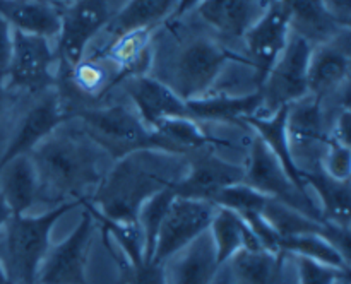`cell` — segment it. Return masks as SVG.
Returning a JSON list of instances; mask_svg holds the SVG:
<instances>
[{
  "instance_id": "12",
  "label": "cell",
  "mask_w": 351,
  "mask_h": 284,
  "mask_svg": "<svg viewBox=\"0 0 351 284\" xmlns=\"http://www.w3.org/2000/svg\"><path fill=\"white\" fill-rule=\"evenodd\" d=\"M243 175L242 164L213 153L195 154L185 161V171L175 183L173 194L213 204L219 192L243 181Z\"/></svg>"
},
{
  "instance_id": "20",
  "label": "cell",
  "mask_w": 351,
  "mask_h": 284,
  "mask_svg": "<svg viewBox=\"0 0 351 284\" xmlns=\"http://www.w3.org/2000/svg\"><path fill=\"white\" fill-rule=\"evenodd\" d=\"M263 0H202L195 12L216 33L226 38H243L264 12Z\"/></svg>"
},
{
  "instance_id": "10",
  "label": "cell",
  "mask_w": 351,
  "mask_h": 284,
  "mask_svg": "<svg viewBox=\"0 0 351 284\" xmlns=\"http://www.w3.org/2000/svg\"><path fill=\"white\" fill-rule=\"evenodd\" d=\"M290 34V17L280 0H271L256 23L243 34L249 55L247 62L249 67L254 68L257 88L285 51Z\"/></svg>"
},
{
  "instance_id": "25",
  "label": "cell",
  "mask_w": 351,
  "mask_h": 284,
  "mask_svg": "<svg viewBox=\"0 0 351 284\" xmlns=\"http://www.w3.org/2000/svg\"><path fill=\"white\" fill-rule=\"evenodd\" d=\"M0 195L14 216L27 214L40 201V181L29 156H17L0 166Z\"/></svg>"
},
{
  "instance_id": "44",
  "label": "cell",
  "mask_w": 351,
  "mask_h": 284,
  "mask_svg": "<svg viewBox=\"0 0 351 284\" xmlns=\"http://www.w3.org/2000/svg\"><path fill=\"white\" fill-rule=\"evenodd\" d=\"M0 284H10V281H9V276H7V272H5V267H3L2 260H0Z\"/></svg>"
},
{
  "instance_id": "19",
  "label": "cell",
  "mask_w": 351,
  "mask_h": 284,
  "mask_svg": "<svg viewBox=\"0 0 351 284\" xmlns=\"http://www.w3.org/2000/svg\"><path fill=\"white\" fill-rule=\"evenodd\" d=\"M336 40L312 47L308 60V94L321 101L326 94L336 92L348 82V47H341Z\"/></svg>"
},
{
  "instance_id": "3",
  "label": "cell",
  "mask_w": 351,
  "mask_h": 284,
  "mask_svg": "<svg viewBox=\"0 0 351 284\" xmlns=\"http://www.w3.org/2000/svg\"><path fill=\"white\" fill-rule=\"evenodd\" d=\"M84 202L53 205L41 214L12 216L0 238L2 260L10 284H36L38 272L51 246V231L62 216Z\"/></svg>"
},
{
  "instance_id": "27",
  "label": "cell",
  "mask_w": 351,
  "mask_h": 284,
  "mask_svg": "<svg viewBox=\"0 0 351 284\" xmlns=\"http://www.w3.org/2000/svg\"><path fill=\"white\" fill-rule=\"evenodd\" d=\"M285 257L267 250H242L225 266L237 284H288Z\"/></svg>"
},
{
  "instance_id": "15",
  "label": "cell",
  "mask_w": 351,
  "mask_h": 284,
  "mask_svg": "<svg viewBox=\"0 0 351 284\" xmlns=\"http://www.w3.org/2000/svg\"><path fill=\"white\" fill-rule=\"evenodd\" d=\"M287 132L298 168L302 170L305 159L317 161L319 166L321 154L328 142V129L321 99L307 94L288 105Z\"/></svg>"
},
{
  "instance_id": "41",
  "label": "cell",
  "mask_w": 351,
  "mask_h": 284,
  "mask_svg": "<svg viewBox=\"0 0 351 284\" xmlns=\"http://www.w3.org/2000/svg\"><path fill=\"white\" fill-rule=\"evenodd\" d=\"M12 211H10V207L7 205V202L3 201V197L0 195V238H2L3 231H5L7 224H9L10 218H12Z\"/></svg>"
},
{
  "instance_id": "8",
  "label": "cell",
  "mask_w": 351,
  "mask_h": 284,
  "mask_svg": "<svg viewBox=\"0 0 351 284\" xmlns=\"http://www.w3.org/2000/svg\"><path fill=\"white\" fill-rule=\"evenodd\" d=\"M215 211L216 205L211 202L175 195L158 231L151 262H167L170 257L204 235L209 229Z\"/></svg>"
},
{
  "instance_id": "6",
  "label": "cell",
  "mask_w": 351,
  "mask_h": 284,
  "mask_svg": "<svg viewBox=\"0 0 351 284\" xmlns=\"http://www.w3.org/2000/svg\"><path fill=\"white\" fill-rule=\"evenodd\" d=\"M243 171H245L243 181L266 197L281 202L285 205H290V207L304 212L315 221H324L311 194L300 190L291 181L283 166L278 163L276 157L269 153V149L264 146V142L257 135H252V139H250Z\"/></svg>"
},
{
  "instance_id": "9",
  "label": "cell",
  "mask_w": 351,
  "mask_h": 284,
  "mask_svg": "<svg viewBox=\"0 0 351 284\" xmlns=\"http://www.w3.org/2000/svg\"><path fill=\"white\" fill-rule=\"evenodd\" d=\"M95 219L88 211L81 221L58 243H51L38 272L36 284H86L89 250H91Z\"/></svg>"
},
{
  "instance_id": "43",
  "label": "cell",
  "mask_w": 351,
  "mask_h": 284,
  "mask_svg": "<svg viewBox=\"0 0 351 284\" xmlns=\"http://www.w3.org/2000/svg\"><path fill=\"white\" fill-rule=\"evenodd\" d=\"M51 2L55 3V5L58 7V9H65V7H69V5H72V3H75V2H79V0H51Z\"/></svg>"
},
{
  "instance_id": "23",
  "label": "cell",
  "mask_w": 351,
  "mask_h": 284,
  "mask_svg": "<svg viewBox=\"0 0 351 284\" xmlns=\"http://www.w3.org/2000/svg\"><path fill=\"white\" fill-rule=\"evenodd\" d=\"M62 10L51 0H0V17L14 31L57 38Z\"/></svg>"
},
{
  "instance_id": "28",
  "label": "cell",
  "mask_w": 351,
  "mask_h": 284,
  "mask_svg": "<svg viewBox=\"0 0 351 284\" xmlns=\"http://www.w3.org/2000/svg\"><path fill=\"white\" fill-rule=\"evenodd\" d=\"M178 0H127L122 9L110 16L106 33L112 38L136 29H151L175 14Z\"/></svg>"
},
{
  "instance_id": "38",
  "label": "cell",
  "mask_w": 351,
  "mask_h": 284,
  "mask_svg": "<svg viewBox=\"0 0 351 284\" xmlns=\"http://www.w3.org/2000/svg\"><path fill=\"white\" fill-rule=\"evenodd\" d=\"M14 29L3 17H0V82L5 79L9 68L10 55H12Z\"/></svg>"
},
{
  "instance_id": "16",
  "label": "cell",
  "mask_w": 351,
  "mask_h": 284,
  "mask_svg": "<svg viewBox=\"0 0 351 284\" xmlns=\"http://www.w3.org/2000/svg\"><path fill=\"white\" fill-rule=\"evenodd\" d=\"M125 89L134 105V112L149 129H156L161 122L170 118L189 116L187 103L167 82L149 75H136L125 79Z\"/></svg>"
},
{
  "instance_id": "22",
  "label": "cell",
  "mask_w": 351,
  "mask_h": 284,
  "mask_svg": "<svg viewBox=\"0 0 351 284\" xmlns=\"http://www.w3.org/2000/svg\"><path fill=\"white\" fill-rule=\"evenodd\" d=\"M187 109L191 118L201 122H242L256 113H263V94L259 89L245 94H206L189 99Z\"/></svg>"
},
{
  "instance_id": "1",
  "label": "cell",
  "mask_w": 351,
  "mask_h": 284,
  "mask_svg": "<svg viewBox=\"0 0 351 284\" xmlns=\"http://www.w3.org/2000/svg\"><path fill=\"white\" fill-rule=\"evenodd\" d=\"M27 156L40 181V201L55 205L89 201V192L95 194L105 177L101 164L106 153L71 118Z\"/></svg>"
},
{
  "instance_id": "24",
  "label": "cell",
  "mask_w": 351,
  "mask_h": 284,
  "mask_svg": "<svg viewBox=\"0 0 351 284\" xmlns=\"http://www.w3.org/2000/svg\"><path fill=\"white\" fill-rule=\"evenodd\" d=\"M208 233L211 236L219 267L230 262L242 250H264L245 219L226 207L216 205Z\"/></svg>"
},
{
  "instance_id": "29",
  "label": "cell",
  "mask_w": 351,
  "mask_h": 284,
  "mask_svg": "<svg viewBox=\"0 0 351 284\" xmlns=\"http://www.w3.org/2000/svg\"><path fill=\"white\" fill-rule=\"evenodd\" d=\"M305 187L317 195V207L322 219L332 224L350 228V180L341 181L328 177L324 171L314 170L304 173Z\"/></svg>"
},
{
  "instance_id": "26",
  "label": "cell",
  "mask_w": 351,
  "mask_h": 284,
  "mask_svg": "<svg viewBox=\"0 0 351 284\" xmlns=\"http://www.w3.org/2000/svg\"><path fill=\"white\" fill-rule=\"evenodd\" d=\"M290 17V27L295 34L311 44L336 40L343 29L326 10L321 0H280Z\"/></svg>"
},
{
  "instance_id": "47",
  "label": "cell",
  "mask_w": 351,
  "mask_h": 284,
  "mask_svg": "<svg viewBox=\"0 0 351 284\" xmlns=\"http://www.w3.org/2000/svg\"><path fill=\"white\" fill-rule=\"evenodd\" d=\"M228 281H230V284H237V283H235V281H233V279H232V277H230V276H228Z\"/></svg>"
},
{
  "instance_id": "21",
  "label": "cell",
  "mask_w": 351,
  "mask_h": 284,
  "mask_svg": "<svg viewBox=\"0 0 351 284\" xmlns=\"http://www.w3.org/2000/svg\"><path fill=\"white\" fill-rule=\"evenodd\" d=\"M149 38L151 29L129 31V33L112 38L95 57L101 58L105 64L117 68L115 84L120 79L146 75L151 62Z\"/></svg>"
},
{
  "instance_id": "17",
  "label": "cell",
  "mask_w": 351,
  "mask_h": 284,
  "mask_svg": "<svg viewBox=\"0 0 351 284\" xmlns=\"http://www.w3.org/2000/svg\"><path fill=\"white\" fill-rule=\"evenodd\" d=\"M219 269L208 231L163 262L167 284H215Z\"/></svg>"
},
{
  "instance_id": "30",
  "label": "cell",
  "mask_w": 351,
  "mask_h": 284,
  "mask_svg": "<svg viewBox=\"0 0 351 284\" xmlns=\"http://www.w3.org/2000/svg\"><path fill=\"white\" fill-rule=\"evenodd\" d=\"M278 250H280V253H285L288 257H302V259L314 260V262L350 272L348 257L343 255L321 233L285 236L278 242Z\"/></svg>"
},
{
  "instance_id": "4",
  "label": "cell",
  "mask_w": 351,
  "mask_h": 284,
  "mask_svg": "<svg viewBox=\"0 0 351 284\" xmlns=\"http://www.w3.org/2000/svg\"><path fill=\"white\" fill-rule=\"evenodd\" d=\"M74 118L82 127L86 135L115 159L147 149L178 154L160 132L149 129L139 115L127 106L86 108L75 112Z\"/></svg>"
},
{
  "instance_id": "32",
  "label": "cell",
  "mask_w": 351,
  "mask_h": 284,
  "mask_svg": "<svg viewBox=\"0 0 351 284\" xmlns=\"http://www.w3.org/2000/svg\"><path fill=\"white\" fill-rule=\"evenodd\" d=\"M173 198L175 194L171 188L161 190L158 192V194H154L153 197L147 198V201L141 205L139 212H137V226H139L141 235H143L144 255H146V260H151L158 231H160L161 222H163L165 214H167L168 207H170Z\"/></svg>"
},
{
  "instance_id": "45",
  "label": "cell",
  "mask_w": 351,
  "mask_h": 284,
  "mask_svg": "<svg viewBox=\"0 0 351 284\" xmlns=\"http://www.w3.org/2000/svg\"><path fill=\"white\" fill-rule=\"evenodd\" d=\"M3 106H5V94H3L2 82H0V116H2L3 113Z\"/></svg>"
},
{
  "instance_id": "2",
  "label": "cell",
  "mask_w": 351,
  "mask_h": 284,
  "mask_svg": "<svg viewBox=\"0 0 351 284\" xmlns=\"http://www.w3.org/2000/svg\"><path fill=\"white\" fill-rule=\"evenodd\" d=\"M182 154L137 151L115 161L93 194V205L108 219L137 224L141 205L161 190L171 188L185 171Z\"/></svg>"
},
{
  "instance_id": "33",
  "label": "cell",
  "mask_w": 351,
  "mask_h": 284,
  "mask_svg": "<svg viewBox=\"0 0 351 284\" xmlns=\"http://www.w3.org/2000/svg\"><path fill=\"white\" fill-rule=\"evenodd\" d=\"M267 201H269V197L261 194L259 190L250 187L245 181H240V183L232 185V187L219 192L215 201H213V204L218 205V207L230 209V211L237 212L240 216H249L263 212Z\"/></svg>"
},
{
  "instance_id": "7",
  "label": "cell",
  "mask_w": 351,
  "mask_h": 284,
  "mask_svg": "<svg viewBox=\"0 0 351 284\" xmlns=\"http://www.w3.org/2000/svg\"><path fill=\"white\" fill-rule=\"evenodd\" d=\"M312 47L314 44L291 31L285 51L257 88L263 94V106H267V113L308 94V60Z\"/></svg>"
},
{
  "instance_id": "39",
  "label": "cell",
  "mask_w": 351,
  "mask_h": 284,
  "mask_svg": "<svg viewBox=\"0 0 351 284\" xmlns=\"http://www.w3.org/2000/svg\"><path fill=\"white\" fill-rule=\"evenodd\" d=\"M328 140L343 144V146H350V109H348V106H345V108L341 109V113H338L335 123H332L331 129L328 130Z\"/></svg>"
},
{
  "instance_id": "42",
  "label": "cell",
  "mask_w": 351,
  "mask_h": 284,
  "mask_svg": "<svg viewBox=\"0 0 351 284\" xmlns=\"http://www.w3.org/2000/svg\"><path fill=\"white\" fill-rule=\"evenodd\" d=\"M202 0H178L177 3V9H175V17H182L185 16V14L192 12V10H195V7L201 3Z\"/></svg>"
},
{
  "instance_id": "35",
  "label": "cell",
  "mask_w": 351,
  "mask_h": 284,
  "mask_svg": "<svg viewBox=\"0 0 351 284\" xmlns=\"http://www.w3.org/2000/svg\"><path fill=\"white\" fill-rule=\"evenodd\" d=\"M291 259H293L297 284H336L343 276L350 274L348 270L335 269L302 257H291Z\"/></svg>"
},
{
  "instance_id": "31",
  "label": "cell",
  "mask_w": 351,
  "mask_h": 284,
  "mask_svg": "<svg viewBox=\"0 0 351 284\" xmlns=\"http://www.w3.org/2000/svg\"><path fill=\"white\" fill-rule=\"evenodd\" d=\"M154 130L160 132L177 149L178 154H187V151H197L213 144H226V140L209 135L197 120L189 116L165 120Z\"/></svg>"
},
{
  "instance_id": "36",
  "label": "cell",
  "mask_w": 351,
  "mask_h": 284,
  "mask_svg": "<svg viewBox=\"0 0 351 284\" xmlns=\"http://www.w3.org/2000/svg\"><path fill=\"white\" fill-rule=\"evenodd\" d=\"M120 270L123 284H167L165 283L163 263L143 260L139 263H129L120 257H113Z\"/></svg>"
},
{
  "instance_id": "14",
  "label": "cell",
  "mask_w": 351,
  "mask_h": 284,
  "mask_svg": "<svg viewBox=\"0 0 351 284\" xmlns=\"http://www.w3.org/2000/svg\"><path fill=\"white\" fill-rule=\"evenodd\" d=\"M71 116L62 108L60 96L55 91L45 92L17 123L3 154L0 156V166L17 156H27L38 144L50 137Z\"/></svg>"
},
{
  "instance_id": "5",
  "label": "cell",
  "mask_w": 351,
  "mask_h": 284,
  "mask_svg": "<svg viewBox=\"0 0 351 284\" xmlns=\"http://www.w3.org/2000/svg\"><path fill=\"white\" fill-rule=\"evenodd\" d=\"M230 62H243L249 65L245 57H239L216 41L197 38L178 51L171 68V81L167 84L185 101L202 98L215 86Z\"/></svg>"
},
{
  "instance_id": "18",
  "label": "cell",
  "mask_w": 351,
  "mask_h": 284,
  "mask_svg": "<svg viewBox=\"0 0 351 284\" xmlns=\"http://www.w3.org/2000/svg\"><path fill=\"white\" fill-rule=\"evenodd\" d=\"M287 112L288 106H281V108L274 109L271 113H256V115L247 116L242 122L252 129L254 135L263 140L264 146L269 149V153L283 166L288 177L291 178V181L300 190L308 192V188L305 187L304 171L298 168L293 153H291L290 139H288L287 132Z\"/></svg>"
},
{
  "instance_id": "34",
  "label": "cell",
  "mask_w": 351,
  "mask_h": 284,
  "mask_svg": "<svg viewBox=\"0 0 351 284\" xmlns=\"http://www.w3.org/2000/svg\"><path fill=\"white\" fill-rule=\"evenodd\" d=\"M72 79H74L75 86L81 91L95 94V92L105 91V89L112 88L108 81V72L103 67L101 58L93 55L89 60L82 58L77 65L71 70Z\"/></svg>"
},
{
  "instance_id": "13",
  "label": "cell",
  "mask_w": 351,
  "mask_h": 284,
  "mask_svg": "<svg viewBox=\"0 0 351 284\" xmlns=\"http://www.w3.org/2000/svg\"><path fill=\"white\" fill-rule=\"evenodd\" d=\"M55 57L50 38L14 31L7 81L10 88L40 91L51 84Z\"/></svg>"
},
{
  "instance_id": "11",
  "label": "cell",
  "mask_w": 351,
  "mask_h": 284,
  "mask_svg": "<svg viewBox=\"0 0 351 284\" xmlns=\"http://www.w3.org/2000/svg\"><path fill=\"white\" fill-rule=\"evenodd\" d=\"M108 0H79L62 9L58 29V57L71 72L82 58L93 38L110 21Z\"/></svg>"
},
{
  "instance_id": "46",
  "label": "cell",
  "mask_w": 351,
  "mask_h": 284,
  "mask_svg": "<svg viewBox=\"0 0 351 284\" xmlns=\"http://www.w3.org/2000/svg\"><path fill=\"white\" fill-rule=\"evenodd\" d=\"M336 284H350V274H348V276H343L341 279H339Z\"/></svg>"
},
{
  "instance_id": "37",
  "label": "cell",
  "mask_w": 351,
  "mask_h": 284,
  "mask_svg": "<svg viewBox=\"0 0 351 284\" xmlns=\"http://www.w3.org/2000/svg\"><path fill=\"white\" fill-rule=\"evenodd\" d=\"M319 170L324 171L328 177L335 178V180L348 181L351 173L350 146H343V144L328 140L321 154Z\"/></svg>"
},
{
  "instance_id": "40",
  "label": "cell",
  "mask_w": 351,
  "mask_h": 284,
  "mask_svg": "<svg viewBox=\"0 0 351 284\" xmlns=\"http://www.w3.org/2000/svg\"><path fill=\"white\" fill-rule=\"evenodd\" d=\"M329 16L341 27H350L351 21V0H321Z\"/></svg>"
}]
</instances>
